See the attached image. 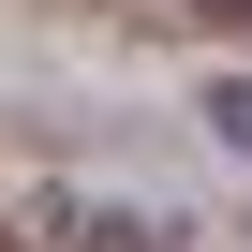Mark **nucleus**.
<instances>
[{
	"label": "nucleus",
	"mask_w": 252,
	"mask_h": 252,
	"mask_svg": "<svg viewBox=\"0 0 252 252\" xmlns=\"http://www.w3.org/2000/svg\"><path fill=\"white\" fill-rule=\"evenodd\" d=\"M208 119H222V134H237V149H252V89H222V104H208Z\"/></svg>",
	"instance_id": "obj_1"
}]
</instances>
